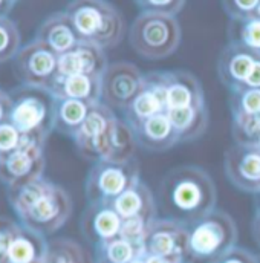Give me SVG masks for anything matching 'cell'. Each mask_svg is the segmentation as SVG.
<instances>
[{
	"instance_id": "obj_1",
	"label": "cell",
	"mask_w": 260,
	"mask_h": 263,
	"mask_svg": "<svg viewBox=\"0 0 260 263\" xmlns=\"http://www.w3.org/2000/svg\"><path fill=\"white\" fill-rule=\"evenodd\" d=\"M217 193L211 176L197 165L170 170L159 184V205L169 219L185 225L216 210Z\"/></svg>"
},
{
	"instance_id": "obj_2",
	"label": "cell",
	"mask_w": 260,
	"mask_h": 263,
	"mask_svg": "<svg viewBox=\"0 0 260 263\" xmlns=\"http://www.w3.org/2000/svg\"><path fill=\"white\" fill-rule=\"evenodd\" d=\"M65 11L83 42L107 49L120 45L124 37V18L107 0H70Z\"/></svg>"
},
{
	"instance_id": "obj_3",
	"label": "cell",
	"mask_w": 260,
	"mask_h": 263,
	"mask_svg": "<svg viewBox=\"0 0 260 263\" xmlns=\"http://www.w3.org/2000/svg\"><path fill=\"white\" fill-rule=\"evenodd\" d=\"M185 263H214L233 250L239 239L234 219L220 210H213L189 223Z\"/></svg>"
},
{
	"instance_id": "obj_4",
	"label": "cell",
	"mask_w": 260,
	"mask_h": 263,
	"mask_svg": "<svg viewBox=\"0 0 260 263\" xmlns=\"http://www.w3.org/2000/svg\"><path fill=\"white\" fill-rule=\"evenodd\" d=\"M181 26L176 15L142 11L132 23L130 46L147 60H162L170 57L181 43Z\"/></svg>"
},
{
	"instance_id": "obj_5",
	"label": "cell",
	"mask_w": 260,
	"mask_h": 263,
	"mask_svg": "<svg viewBox=\"0 0 260 263\" xmlns=\"http://www.w3.org/2000/svg\"><path fill=\"white\" fill-rule=\"evenodd\" d=\"M12 107L8 121L23 136L46 139L54 130V97L49 90L20 86L11 92Z\"/></svg>"
},
{
	"instance_id": "obj_6",
	"label": "cell",
	"mask_w": 260,
	"mask_h": 263,
	"mask_svg": "<svg viewBox=\"0 0 260 263\" xmlns=\"http://www.w3.org/2000/svg\"><path fill=\"white\" fill-rule=\"evenodd\" d=\"M139 181V164L136 159L129 162H94L86 178L87 202H114Z\"/></svg>"
},
{
	"instance_id": "obj_7",
	"label": "cell",
	"mask_w": 260,
	"mask_h": 263,
	"mask_svg": "<svg viewBox=\"0 0 260 263\" xmlns=\"http://www.w3.org/2000/svg\"><path fill=\"white\" fill-rule=\"evenodd\" d=\"M72 214V199L63 187L49 182L46 190L22 214L18 220L23 227L43 236L59 231Z\"/></svg>"
},
{
	"instance_id": "obj_8",
	"label": "cell",
	"mask_w": 260,
	"mask_h": 263,
	"mask_svg": "<svg viewBox=\"0 0 260 263\" xmlns=\"http://www.w3.org/2000/svg\"><path fill=\"white\" fill-rule=\"evenodd\" d=\"M46 139L23 136L22 145L0 159V182L8 189L43 178L46 167Z\"/></svg>"
},
{
	"instance_id": "obj_9",
	"label": "cell",
	"mask_w": 260,
	"mask_h": 263,
	"mask_svg": "<svg viewBox=\"0 0 260 263\" xmlns=\"http://www.w3.org/2000/svg\"><path fill=\"white\" fill-rule=\"evenodd\" d=\"M118 120L114 109L104 103L94 104L83 126L72 138L80 156L92 162L103 161L107 155L110 138Z\"/></svg>"
},
{
	"instance_id": "obj_10",
	"label": "cell",
	"mask_w": 260,
	"mask_h": 263,
	"mask_svg": "<svg viewBox=\"0 0 260 263\" xmlns=\"http://www.w3.org/2000/svg\"><path fill=\"white\" fill-rule=\"evenodd\" d=\"M14 70L23 86L49 90L59 75V54L34 39L14 57Z\"/></svg>"
},
{
	"instance_id": "obj_11",
	"label": "cell",
	"mask_w": 260,
	"mask_h": 263,
	"mask_svg": "<svg viewBox=\"0 0 260 263\" xmlns=\"http://www.w3.org/2000/svg\"><path fill=\"white\" fill-rule=\"evenodd\" d=\"M189 240V227L169 217H156L147 228L144 251L148 256H158L172 262L185 263Z\"/></svg>"
},
{
	"instance_id": "obj_12",
	"label": "cell",
	"mask_w": 260,
	"mask_h": 263,
	"mask_svg": "<svg viewBox=\"0 0 260 263\" xmlns=\"http://www.w3.org/2000/svg\"><path fill=\"white\" fill-rule=\"evenodd\" d=\"M144 77L145 75L129 62H117L109 65L101 80V103L110 109L124 110L141 92Z\"/></svg>"
},
{
	"instance_id": "obj_13",
	"label": "cell",
	"mask_w": 260,
	"mask_h": 263,
	"mask_svg": "<svg viewBox=\"0 0 260 263\" xmlns=\"http://www.w3.org/2000/svg\"><path fill=\"white\" fill-rule=\"evenodd\" d=\"M228 181L240 192L260 195V148L256 144H233L224 156Z\"/></svg>"
},
{
	"instance_id": "obj_14",
	"label": "cell",
	"mask_w": 260,
	"mask_h": 263,
	"mask_svg": "<svg viewBox=\"0 0 260 263\" xmlns=\"http://www.w3.org/2000/svg\"><path fill=\"white\" fill-rule=\"evenodd\" d=\"M169 112L167 106V84L164 70L150 72L144 77V86L138 97L123 110V120L132 129L141 126L144 121L159 114Z\"/></svg>"
},
{
	"instance_id": "obj_15",
	"label": "cell",
	"mask_w": 260,
	"mask_h": 263,
	"mask_svg": "<svg viewBox=\"0 0 260 263\" xmlns=\"http://www.w3.org/2000/svg\"><path fill=\"white\" fill-rule=\"evenodd\" d=\"M80 227L84 239L97 247L120 236L123 217L110 202H92L84 210Z\"/></svg>"
},
{
	"instance_id": "obj_16",
	"label": "cell",
	"mask_w": 260,
	"mask_h": 263,
	"mask_svg": "<svg viewBox=\"0 0 260 263\" xmlns=\"http://www.w3.org/2000/svg\"><path fill=\"white\" fill-rule=\"evenodd\" d=\"M259 57L260 54L247 48L245 45L228 42V45L222 49L217 62V73L220 83L230 92L244 87Z\"/></svg>"
},
{
	"instance_id": "obj_17",
	"label": "cell",
	"mask_w": 260,
	"mask_h": 263,
	"mask_svg": "<svg viewBox=\"0 0 260 263\" xmlns=\"http://www.w3.org/2000/svg\"><path fill=\"white\" fill-rule=\"evenodd\" d=\"M107 67L109 63L104 49L83 40H80L78 45L69 52L59 55V75L63 77L84 73L103 78Z\"/></svg>"
},
{
	"instance_id": "obj_18",
	"label": "cell",
	"mask_w": 260,
	"mask_h": 263,
	"mask_svg": "<svg viewBox=\"0 0 260 263\" xmlns=\"http://www.w3.org/2000/svg\"><path fill=\"white\" fill-rule=\"evenodd\" d=\"M167 84L169 110L181 107L205 106L200 81L187 70H164Z\"/></svg>"
},
{
	"instance_id": "obj_19",
	"label": "cell",
	"mask_w": 260,
	"mask_h": 263,
	"mask_svg": "<svg viewBox=\"0 0 260 263\" xmlns=\"http://www.w3.org/2000/svg\"><path fill=\"white\" fill-rule=\"evenodd\" d=\"M132 130L135 133L138 147L147 152H165L179 144L178 133L170 121L169 112L152 117Z\"/></svg>"
},
{
	"instance_id": "obj_20",
	"label": "cell",
	"mask_w": 260,
	"mask_h": 263,
	"mask_svg": "<svg viewBox=\"0 0 260 263\" xmlns=\"http://www.w3.org/2000/svg\"><path fill=\"white\" fill-rule=\"evenodd\" d=\"M103 78L77 73V75H57L49 92L54 98H70L80 100L89 104L101 103Z\"/></svg>"
},
{
	"instance_id": "obj_21",
	"label": "cell",
	"mask_w": 260,
	"mask_h": 263,
	"mask_svg": "<svg viewBox=\"0 0 260 263\" xmlns=\"http://www.w3.org/2000/svg\"><path fill=\"white\" fill-rule=\"evenodd\" d=\"M35 39L43 42L59 55L69 52L80 42V37L66 11L54 12L46 17L40 25Z\"/></svg>"
},
{
	"instance_id": "obj_22",
	"label": "cell",
	"mask_w": 260,
	"mask_h": 263,
	"mask_svg": "<svg viewBox=\"0 0 260 263\" xmlns=\"http://www.w3.org/2000/svg\"><path fill=\"white\" fill-rule=\"evenodd\" d=\"M110 203L123 219L138 217L145 222H153L158 217V205L155 196L142 181L136 182Z\"/></svg>"
},
{
	"instance_id": "obj_23",
	"label": "cell",
	"mask_w": 260,
	"mask_h": 263,
	"mask_svg": "<svg viewBox=\"0 0 260 263\" xmlns=\"http://www.w3.org/2000/svg\"><path fill=\"white\" fill-rule=\"evenodd\" d=\"M48 240L43 234L20 223L8 253V263H43L48 253Z\"/></svg>"
},
{
	"instance_id": "obj_24",
	"label": "cell",
	"mask_w": 260,
	"mask_h": 263,
	"mask_svg": "<svg viewBox=\"0 0 260 263\" xmlns=\"http://www.w3.org/2000/svg\"><path fill=\"white\" fill-rule=\"evenodd\" d=\"M170 121L178 133L179 142H190L199 139L210 124V115L205 106L181 107L169 110Z\"/></svg>"
},
{
	"instance_id": "obj_25",
	"label": "cell",
	"mask_w": 260,
	"mask_h": 263,
	"mask_svg": "<svg viewBox=\"0 0 260 263\" xmlns=\"http://www.w3.org/2000/svg\"><path fill=\"white\" fill-rule=\"evenodd\" d=\"M92 106L94 104L80 100L54 98V130L73 138L83 126Z\"/></svg>"
},
{
	"instance_id": "obj_26",
	"label": "cell",
	"mask_w": 260,
	"mask_h": 263,
	"mask_svg": "<svg viewBox=\"0 0 260 263\" xmlns=\"http://www.w3.org/2000/svg\"><path fill=\"white\" fill-rule=\"evenodd\" d=\"M136 138L129 124L124 120H118L115 124V129L110 138L107 155L103 161L110 162H129L136 159Z\"/></svg>"
},
{
	"instance_id": "obj_27",
	"label": "cell",
	"mask_w": 260,
	"mask_h": 263,
	"mask_svg": "<svg viewBox=\"0 0 260 263\" xmlns=\"http://www.w3.org/2000/svg\"><path fill=\"white\" fill-rule=\"evenodd\" d=\"M144 254L142 245H136L121 236L95 247V259L110 263H132Z\"/></svg>"
},
{
	"instance_id": "obj_28",
	"label": "cell",
	"mask_w": 260,
	"mask_h": 263,
	"mask_svg": "<svg viewBox=\"0 0 260 263\" xmlns=\"http://www.w3.org/2000/svg\"><path fill=\"white\" fill-rule=\"evenodd\" d=\"M43 263H95L86 250L75 240L59 237L48 243V253Z\"/></svg>"
},
{
	"instance_id": "obj_29",
	"label": "cell",
	"mask_w": 260,
	"mask_h": 263,
	"mask_svg": "<svg viewBox=\"0 0 260 263\" xmlns=\"http://www.w3.org/2000/svg\"><path fill=\"white\" fill-rule=\"evenodd\" d=\"M49 182H51L49 179L40 178V179L26 182L23 185L8 189V200H9L14 213L17 214V217L22 216L37 200V197L46 190Z\"/></svg>"
},
{
	"instance_id": "obj_30",
	"label": "cell",
	"mask_w": 260,
	"mask_h": 263,
	"mask_svg": "<svg viewBox=\"0 0 260 263\" xmlns=\"http://www.w3.org/2000/svg\"><path fill=\"white\" fill-rule=\"evenodd\" d=\"M228 42H237L260 54V18L250 17L245 20H230Z\"/></svg>"
},
{
	"instance_id": "obj_31",
	"label": "cell",
	"mask_w": 260,
	"mask_h": 263,
	"mask_svg": "<svg viewBox=\"0 0 260 263\" xmlns=\"http://www.w3.org/2000/svg\"><path fill=\"white\" fill-rule=\"evenodd\" d=\"M231 132L236 144H256L260 138V115L231 114Z\"/></svg>"
},
{
	"instance_id": "obj_32",
	"label": "cell",
	"mask_w": 260,
	"mask_h": 263,
	"mask_svg": "<svg viewBox=\"0 0 260 263\" xmlns=\"http://www.w3.org/2000/svg\"><path fill=\"white\" fill-rule=\"evenodd\" d=\"M22 35L17 25L8 17H0V63L14 59L20 51Z\"/></svg>"
},
{
	"instance_id": "obj_33",
	"label": "cell",
	"mask_w": 260,
	"mask_h": 263,
	"mask_svg": "<svg viewBox=\"0 0 260 263\" xmlns=\"http://www.w3.org/2000/svg\"><path fill=\"white\" fill-rule=\"evenodd\" d=\"M231 114L260 115V89L239 87L230 92Z\"/></svg>"
},
{
	"instance_id": "obj_34",
	"label": "cell",
	"mask_w": 260,
	"mask_h": 263,
	"mask_svg": "<svg viewBox=\"0 0 260 263\" xmlns=\"http://www.w3.org/2000/svg\"><path fill=\"white\" fill-rule=\"evenodd\" d=\"M260 0H222L224 11L230 20H245L256 15Z\"/></svg>"
},
{
	"instance_id": "obj_35",
	"label": "cell",
	"mask_w": 260,
	"mask_h": 263,
	"mask_svg": "<svg viewBox=\"0 0 260 263\" xmlns=\"http://www.w3.org/2000/svg\"><path fill=\"white\" fill-rule=\"evenodd\" d=\"M23 135L8 120L0 123V159L11 155L22 145Z\"/></svg>"
},
{
	"instance_id": "obj_36",
	"label": "cell",
	"mask_w": 260,
	"mask_h": 263,
	"mask_svg": "<svg viewBox=\"0 0 260 263\" xmlns=\"http://www.w3.org/2000/svg\"><path fill=\"white\" fill-rule=\"evenodd\" d=\"M187 0H135V3L145 12H158L176 15L182 11Z\"/></svg>"
},
{
	"instance_id": "obj_37",
	"label": "cell",
	"mask_w": 260,
	"mask_h": 263,
	"mask_svg": "<svg viewBox=\"0 0 260 263\" xmlns=\"http://www.w3.org/2000/svg\"><path fill=\"white\" fill-rule=\"evenodd\" d=\"M18 227L20 223L6 217H0V263H8L9 247Z\"/></svg>"
},
{
	"instance_id": "obj_38",
	"label": "cell",
	"mask_w": 260,
	"mask_h": 263,
	"mask_svg": "<svg viewBox=\"0 0 260 263\" xmlns=\"http://www.w3.org/2000/svg\"><path fill=\"white\" fill-rule=\"evenodd\" d=\"M214 263H259V256H256L254 253L245 248L234 247L233 250L225 253L222 257H219Z\"/></svg>"
},
{
	"instance_id": "obj_39",
	"label": "cell",
	"mask_w": 260,
	"mask_h": 263,
	"mask_svg": "<svg viewBox=\"0 0 260 263\" xmlns=\"http://www.w3.org/2000/svg\"><path fill=\"white\" fill-rule=\"evenodd\" d=\"M11 107H12V98H11V93L5 92L0 89V123L6 121L8 117H9V112H11Z\"/></svg>"
},
{
	"instance_id": "obj_40",
	"label": "cell",
	"mask_w": 260,
	"mask_h": 263,
	"mask_svg": "<svg viewBox=\"0 0 260 263\" xmlns=\"http://www.w3.org/2000/svg\"><path fill=\"white\" fill-rule=\"evenodd\" d=\"M244 87L260 89V57L257 59V62H256V65L253 67V70H251V73H250V77H248V80H247Z\"/></svg>"
},
{
	"instance_id": "obj_41",
	"label": "cell",
	"mask_w": 260,
	"mask_h": 263,
	"mask_svg": "<svg viewBox=\"0 0 260 263\" xmlns=\"http://www.w3.org/2000/svg\"><path fill=\"white\" fill-rule=\"evenodd\" d=\"M251 230H253V236H254L256 243L260 247V211H257V210L254 213V219H253V223H251Z\"/></svg>"
},
{
	"instance_id": "obj_42",
	"label": "cell",
	"mask_w": 260,
	"mask_h": 263,
	"mask_svg": "<svg viewBox=\"0 0 260 263\" xmlns=\"http://www.w3.org/2000/svg\"><path fill=\"white\" fill-rule=\"evenodd\" d=\"M17 0H0V17L2 15H8L12 9V6L15 5Z\"/></svg>"
},
{
	"instance_id": "obj_43",
	"label": "cell",
	"mask_w": 260,
	"mask_h": 263,
	"mask_svg": "<svg viewBox=\"0 0 260 263\" xmlns=\"http://www.w3.org/2000/svg\"><path fill=\"white\" fill-rule=\"evenodd\" d=\"M144 259H145V263H178L172 262L169 259H164V257H158V256H148V254H145Z\"/></svg>"
},
{
	"instance_id": "obj_44",
	"label": "cell",
	"mask_w": 260,
	"mask_h": 263,
	"mask_svg": "<svg viewBox=\"0 0 260 263\" xmlns=\"http://www.w3.org/2000/svg\"><path fill=\"white\" fill-rule=\"evenodd\" d=\"M144 256H145V254H144ZM144 256H142V257H138L136 260H133L132 263H145V259H144Z\"/></svg>"
},
{
	"instance_id": "obj_45",
	"label": "cell",
	"mask_w": 260,
	"mask_h": 263,
	"mask_svg": "<svg viewBox=\"0 0 260 263\" xmlns=\"http://www.w3.org/2000/svg\"><path fill=\"white\" fill-rule=\"evenodd\" d=\"M256 210L260 211V195H257V203H256Z\"/></svg>"
},
{
	"instance_id": "obj_46",
	"label": "cell",
	"mask_w": 260,
	"mask_h": 263,
	"mask_svg": "<svg viewBox=\"0 0 260 263\" xmlns=\"http://www.w3.org/2000/svg\"><path fill=\"white\" fill-rule=\"evenodd\" d=\"M254 17H259L260 18V3H259V6H257V11H256V15Z\"/></svg>"
},
{
	"instance_id": "obj_47",
	"label": "cell",
	"mask_w": 260,
	"mask_h": 263,
	"mask_svg": "<svg viewBox=\"0 0 260 263\" xmlns=\"http://www.w3.org/2000/svg\"><path fill=\"white\" fill-rule=\"evenodd\" d=\"M95 263H110V262H106V260H98V259H95Z\"/></svg>"
},
{
	"instance_id": "obj_48",
	"label": "cell",
	"mask_w": 260,
	"mask_h": 263,
	"mask_svg": "<svg viewBox=\"0 0 260 263\" xmlns=\"http://www.w3.org/2000/svg\"><path fill=\"white\" fill-rule=\"evenodd\" d=\"M256 145H257V147H259V148H260V138H259V139H257V142H256Z\"/></svg>"
},
{
	"instance_id": "obj_49",
	"label": "cell",
	"mask_w": 260,
	"mask_h": 263,
	"mask_svg": "<svg viewBox=\"0 0 260 263\" xmlns=\"http://www.w3.org/2000/svg\"><path fill=\"white\" fill-rule=\"evenodd\" d=\"M259 263H260V256H259Z\"/></svg>"
}]
</instances>
